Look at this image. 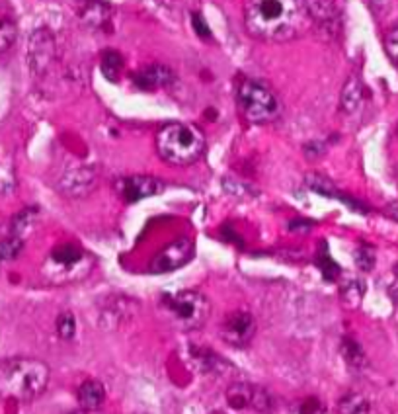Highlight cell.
<instances>
[{"label":"cell","mask_w":398,"mask_h":414,"mask_svg":"<svg viewBox=\"0 0 398 414\" xmlns=\"http://www.w3.org/2000/svg\"><path fill=\"white\" fill-rule=\"evenodd\" d=\"M244 26L260 42L281 44L311 27L304 0H246Z\"/></svg>","instance_id":"1"},{"label":"cell","mask_w":398,"mask_h":414,"mask_svg":"<svg viewBox=\"0 0 398 414\" xmlns=\"http://www.w3.org/2000/svg\"><path fill=\"white\" fill-rule=\"evenodd\" d=\"M49 365L35 358H12L0 363V399L30 403L49 385Z\"/></svg>","instance_id":"2"},{"label":"cell","mask_w":398,"mask_h":414,"mask_svg":"<svg viewBox=\"0 0 398 414\" xmlns=\"http://www.w3.org/2000/svg\"><path fill=\"white\" fill-rule=\"evenodd\" d=\"M156 153L168 164L190 166L205 153V135L191 123L174 121L158 131Z\"/></svg>","instance_id":"3"},{"label":"cell","mask_w":398,"mask_h":414,"mask_svg":"<svg viewBox=\"0 0 398 414\" xmlns=\"http://www.w3.org/2000/svg\"><path fill=\"white\" fill-rule=\"evenodd\" d=\"M160 305L166 313L168 322L184 332L203 328L207 325L209 315H211V303L207 297L199 291H191V289L165 295Z\"/></svg>","instance_id":"4"},{"label":"cell","mask_w":398,"mask_h":414,"mask_svg":"<svg viewBox=\"0 0 398 414\" xmlns=\"http://www.w3.org/2000/svg\"><path fill=\"white\" fill-rule=\"evenodd\" d=\"M236 100L246 121H250L254 125L271 123L279 118V112H281L276 94L266 84L252 80V78H244L238 84Z\"/></svg>","instance_id":"5"},{"label":"cell","mask_w":398,"mask_h":414,"mask_svg":"<svg viewBox=\"0 0 398 414\" xmlns=\"http://www.w3.org/2000/svg\"><path fill=\"white\" fill-rule=\"evenodd\" d=\"M57 61V42L47 27H39L27 42V65L34 77L47 75Z\"/></svg>","instance_id":"6"},{"label":"cell","mask_w":398,"mask_h":414,"mask_svg":"<svg viewBox=\"0 0 398 414\" xmlns=\"http://www.w3.org/2000/svg\"><path fill=\"white\" fill-rule=\"evenodd\" d=\"M219 334L229 346L246 348L256 337V320L248 310H234L225 317Z\"/></svg>","instance_id":"7"},{"label":"cell","mask_w":398,"mask_h":414,"mask_svg":"<svg viewBox=\"0 0 398 414\" xmlns=\"http://www.w3.org/2000/svg\"><path fill=\"white\" fill-rule=\"evenodd\" d=\"M96 186H98V172L94 166H88V164L70 168L59 180V190L63 196L70 199L86 198L90 192L96 190Z\"/></svg>","instance_id":"8"},{"label":"cell","mask_w":398,"mask_h":414,"mask_svg":"<svg viewBox=\"0 0 398 414\" xmlns=\"http://www.w3.org/2000/svg\"><path fill=\"white\" fill-rule=\"evenodd\" d=\"M191 256H193V242L190 239H176L153 258L150 272L153 274L174 272L178 268L186 266L191 260Z\"/></svg>","instance_id":"9"},{"label":"cell","mask_w":398,"mask_h":414,"mask_svg":"<svg viewBox=\"0 0 398 414\" xmlns=\"http://www.w3.org/2000/svg\"><path fill=\"white\" fill-rule=\"evenodd\" d=\"M162 190H165V182L158 180L155 176H127L115 182V192L127 203L158 196Z\"/></svg>","instance_id":"10"},{"label":"cell","mask_w":398,"mask_h":414,"mask_svg":"<svg viewBox=\"0 0 398 414\" xmlns=\"http://www.w3.org/2000/svg\"><path fill=\"white\" fill-rule=\"evenodd\" d=\"M304 6L311 18V26H316L321 32L336 35L340 27V12L332 0H304Z\"/></svg>","instance_id":"11"},{"label":"cell","mask_w":398,"mask_h":414,"mask_svg":"<svg viewBox=\"0 0 398 414\" xmlns=\"http://www.w3.org/2000/svg\"><path fill=\"white\" fill-rule=\"evenodd\" d=\"M176 77H174L172 69H168L166 65H148L145 69L133 75V82L135 87L141 90H158V88H166L172 84Z\"/></svg>","instance_id":"12"},{"label":"cell","mask_w":398,"mask_h":414,"mask_svg":"<svg viewBox=\"0 0 398 414\" xmlns=\"http://www.w3.org/2000/svg\"><path fill=\"white\" fill-rule=\"evenodd\" d=\"M78 16L86 27L104 30L112 22V6L102 0H80Z\"/></svg>","instance_id":"13"},{"label":"cell","mask_w":398,"mask_h":414,"mask_svg":"<svg viewBox=\"0 0 398 414\" xmlns=\"http://www.w3.org/2000/svg\"><path fill=\"white\" fill-rule=\"evenodd\" d=\"M364 82H361V78L357 77V75H352V77L346 80L344 88H342V94H340V108H342V112L355 113L361 106H364Z\"/></svg>","instance_id":"14"},{"label":"cell","mask_w":398,"mask_h":414,"mask_svg":"<svg viewBox=\"0 0 398 414\" xmlns=\"http://www.w3.org/2000/svg\"><path fill=\"white\" fill-rule=\"evenodd\" d=\"M105 401V389L100 381L88 380L78 387V405L82 410L92 413L98 410L100 406L104 405Z\"/></svg>","instance_id":"15"},{"label":"cell","mask_w":398,"mask_h":414,"mask_svg":"<svg viewBox=\"0 0 398 414\" xmlns=\"http://www.w3.org/2000/svg\"><path fill=\"white\" fill-rule=\"evenodd\" d=\"M84 258H86V256H84V251H82L80 246H77V244H61V246H57V249L51 252L53 264L67 268V270L78 266Z\"/></svg>","instance_id":"16"},{"label":"cell","mask_w":398,"mask_h":414,"mask_svg":"<svg viewBox=\"0 0 398 414\" xmlns=\"http://www.w3.org/2000/svg\"><path fill=\"white\" fill-rule=\"evenodd\" d=\"M252 395H254V385L250 383H233L226 389V403L236 408L244 410L252 406Z\"/></svg>","instance_id":"17"},{"label":"cell","mask_w":398,"mask_h":414,"mask_svg":"<svg viewBox=\"0 0 398 414\" xmlns=\"http://www.w3.org/2000/svg\"><path fill=\"white\" fill-rule=\"evenodd\" d=\"M100 67H102L104 77L108 78V80L115 82V80H117V77H120V73H122V69H123V57L117 51L108 49V51L102 53V63H100Z\"/></svg>","instance_id":"18"},{"label":"cell","mask_w":398,"mask_h":414,"mask_svg":"<svg viewBox=\"0 0 398 414\" xmlns=\"http://www.w3.org/2000/svg\"><path fill=\"white\" fill-rule=\"evenodd\" d=\"M342 354L346 358V362L352 365V368H364L365 365V354L364 350L359 348V344L352 340V338H344L342 342Z\"/></svg>","instance_id":"19"},{"label":"cell","mask_w":398,"mask_h":414,"mask_svg":"<svg viewBox=\"0 0 398 414\" xmlns=\"http://www.w3.org/2000/svg\"><path fill=\"white\" fill-rule=\"evenodd\" d=\"M57 334L63 340H72L77 334V319L70 310H65L63 315H59L57 319Z\"/></svg>","instance_id":"20"},{"label":"cell","mask_w":398,"mask_h":414,"mask_svg":"<svg viewBox=\"0 0 398 414\" xmlns=\"http://www.w3.org/2000/svg\"><path fill=\"white\" fill-rule=\"evenodd\" d=\"M342 414H369V405L364 397L359 395H347L340 403Z\"/></svg>","instance_id":"21"},{"label":"cell","mask_w":398,"mask_h":414,"mask_svg":"<svg viewBox=\"0 0 398 414\" xmlns=\"http://www.w3.org/2000/svg\"><path fill=\"white\" fill-rule=\"evenodd\" d=\"M250 408H254L256 413L262 414L271 413V408H274V399H271V395H269L266 389L256 387V385H254V395H252Z\"/></svg>","instance_id":"22"},{"label":"cell","mask_w":398,"mask_h":414,"mask_svg":"<svg viewBox=\"0 0 398 414\" xmlns=\"http://www.w3.org/2000/svg\"><path fill=\"white\" fill-rule=\"evenodd\" d=\"M24 249V242L20 237H10L6 241L0 242V260H14Z\"/></svg>","instance_id":"23"},{"label":"cell","mask_w":398,"mask_h":414,"mask_svg":"<svg viewBox=\"0 0 398 414\" xmlns=\"http://www.w3.org/2000/svg\"><path fill=\"white\" fill-rule=\"evenodd\" d=\"M34 219L35 209H26V211H22V213L14 217V221H12V234H14V237H20L30 225L34 223ZM20 239H22V237H20Z\"/></svg>","instance_id":"24"},{"label":"cell","mask_w":398,"mask_h":414,"mask_svg":"<svg viewBox=\"0 0 398 414\" xmlns=\"http://www.w3.org/2000/svg\"><path fill=\"white\" fill-rule=\"evenodd\" d=\"M14 39H16V26L8 20H2L0 22V53L6 51L10 45L14 44Z\"/></svg>","instance_id":"25"},{"label":"cell","mask_w":398,"mask_h":414,"mask_svg":"<svg viewBox=\"0 0 398 414\" xmlns=\"http://www.w3.org/2000/svg\"><path fill=\"white\" fill-rule=\"evenodd\" d=\"M355 264L361 268L364 272H369L375 266V252L369 249V246H359L357 251H355Z\"/></svg>","instance_id":"26"},{"label":"cell","mask_w":398,"mask_h":414,"mask_svg":"<svg viewBox=\"0 0 398 414\" xmlns=\"http://www.w3.org/2000/svg\"><path fill=\"white\" fill-rule=\"evenodd\" d=\"M385 51L390 57V61L398 65V26L392 27L385 37Z\"/></svg>","instance_id":"27"},{"label":"cell","mask_w":398,"mask_h":414,"mask_svg":"<svg viewBox=\"0 0 398 414\" xmlns=\"http://www.w3.org/2000/svg\"><path fill=\"white\" fill-rule=\"evenodd\" d=\"M293 414H322V405L316 399H304Z\"/></svg>","instance_id":"28"},{"label":"cell","mask_w":398,"mask_h":414,"mask_svg":"<svg viewBox=\"0 0 398 414\" xmlns=\"http://www.w3.org/2000/svg\"><path fill=\"white\" fill-rule=\"evenodd\" d=\"M191 22H193V27H195V34L201 35V37H209V35H211V32H209V27L207 24H205L203 16L193 14V16H191Z\"/></svg>","instance_id":"29"},{"label":"cell","mask_w":398,"mask_h":414,"mask_svg":"<svg viewBox=\"0 0 398 414\" xmlns=\"http://www.w3.org/2000/svg\"><path fill=\"white\" fill-rule=\"evenodd\" d=\"M385 213H387L390 219L398 221V201H394V203H390V206L385 207Z\"/></svg>","instance_id":"30"},{"label":"cell","mask_w":398,"mask_h":414,"mask_svg":"<svg viewBox=\"0 0 398 414\" xmlns=\"http://www.w3.org/2000/svg\"><path fill=\"white\" fill-rule=\"evenodd\" d=\"M394 274H397V276H398V264H397V266H394Z\"/></svg>","instance_id":"31"},{"label":"cell","mask_w":398,"mask_h":414,"mask_svg":"<svg viewBox=\"0 0 398 414\" xmlns=\"http://www.w3.org/2000/svg\"><path fill=\"white\" fill-rule=\"evenodd\" d=\"M213 414H225V413H213Z\"/></svg>","instance_id":"32"}]
</instances>
